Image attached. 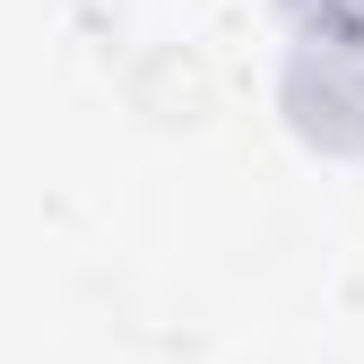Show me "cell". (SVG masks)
<instances>
[{
  "instance_id": "obj_1",
  "label": "cell",
  "mask_w": 364,
  "mask_h": 364,
  "mask_svg": "<svg viewBox=\"0 0 364 364\" xmlns=\"http://www.w3.org/2000/svg\"><path fill=\"white\" fill-rule=\"evenodd\" d=\"M278 105L295 122V139L330 148V156H364V61H355V43H295Z\"/></svg>"
}]
</instances>
